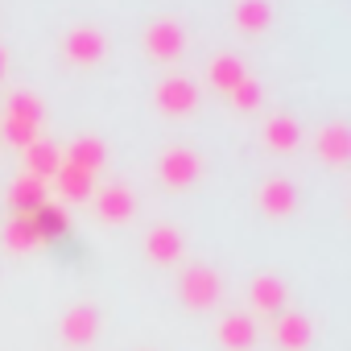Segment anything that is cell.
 Returning <instances> with one entry per match:
<instances>
[{
    "label": "cell",
    "instance_id": "obj_8",
    "mask_svg": "<svg viewBox=\"0 0 351 351\" xmlns=\"http://www.w3.org/2000/svg\"><path fill=\"white\" fill-rule=\"evenodd\" d=\"M25 161H29V178H54V173H58V149L50 145V141H34L29 149H25Z\"/></svg>",
    "mask_w": 351,
    "mask_h": 351
},
{
    "label": "cell",
    "instance_id": "obj_16",
    "mask_svg": "<svg viewBox=\"0 0 351 351\" xmlns=\"http://www.w3.org/2000/svg\"><path fill=\"white\" fill-rule=\"evenodd\" d=\"M13 203H17V211H21V215H34V211L46 203V186H42L38 178H29V173H25V178L13 186Z\"/></svg>",
    "mask_w": 351,
    "mask_h": 351
},
{
    "label": "cell",
    "instance_id": "obj_20",
    "mask_svg": "<svg viewBox=\"0 0 351 351\" xmlns=\"http://www.w3.org/2000/svg\"><path fill=\"white\" fill-rule=\"evenodd\" d=\"M265 132H269V145H273V149H293V145H298V124L285 120V116H273Z\"/></svg>",
    "mask_w": 351,
    "mask_h": 351
},
{
    "label": "cell",
    "instance_id": "obj_11",
    "mask_svg": "<svg viewBox=\"0 0 351 351\" xmlns=\"http://www.w3.org/2000/svg\"><path fill=\"white\" fill-rule=\"evenodd\" d=\"M54 186H58V195L62 199H91V173H83V169H75V165H58V173H54Z\"/></svg>",
    "mask_w": 351,
    "mask_h": 351
},
{
    "label": "cell",
    "instance_id": "obj_22",
    "mask_svg": "<svg viewBox=\"0 0 351 351\" xmlns=\"http://www.w3.org/2000/svg\"><path fill=\"white\" fill-rule=\"evenodd\" d=\"M9 120H21V124H38V104H34V95H13V104H9Z\"/></svg>",
    "mask_w": 351,
    "mask_h": 351
},
{
    "label": "cell",
    "instance_id": "obj_17",
    "mask_svg": "<svg viewBox=\"0 0 351 351\" xmlns=\"http://www.w3.org/2000/svg\"><path fill=\"white\" fill-rule=\"evenodd\" d=\"M236 21H240L244 34H261L269 25V5H265V0H240V5H236Z\"/></svg>",
    "mask_w": 351,
    "mask_h": 351
},
{
    "label": "cell",
    "instance_id": "obj_7",
    "mask_svg": "<svg viewBox=\"0 0 351 351\" xmlns=\"http://www.w3.org/2000/svg\"><path fill=\"white\" fill-rule=\"evenodd\" d=\"M252 339H256V326H252L248 314H228L219 322V343L228 351H244V347H252Z\"/></svg>",
    "mask_w": 351,
    "mask_h": 351
},
{
    "label": "cell",
    "instance_id": "obj_15",
    "mask_svg": "<svg viewBox=\"0 0 351 351\" xmlns=\"http://www.w3.org/2000/svg\"><path fill=\"white\" fill-rule=\"evenodd\" d=\"M261 207H265L269 215H285V211H293V186H289L285 178H269V182L261 186Z\"/></svg>",
    "mask_w": 351,
    "mask_h": 351
},
{
    "label": "cell",
    "instance_id": "obj_5",
    "mask_svg": "<svg viewBox=\"0 0 351 351\" xmlns=\"http://www.w3.org/2000/svg\"><path fill=\"white\" fill-rule=\"evenodd\" d=\"M66 58L79 62V66H91L104 58V34L99 29H75L66 38Z\"/></svg>",
    "mask_w": 351,
    "mask_h": 351
},
{
    "label": "cell",
    "instance_id": "obj_9",
    "mask_svg": "<svg viewBox=\"0 0 351 351\" xmlns=\"http://www.w3.org/2000/svg\"><path fill=\"white\" fill-rule=\"evenodd\" d=\"M248 298H252V306H256V310L277 314V310L285 306V285H281L277 277H256V281L248 285Z\"/></svg>",
    "mask_w": 351,
    "mask_h": 351
},
{
    "label": "cell",
    "instance_id": "obj_6",
    "mask_svg": "<svg viewBox=\"0 0 351 351\" xmlns=\"http://www.w3.org/2000/svg\"><path fill=\"white\" fill-rule=\"evenodd\" d=\"M95 211H99L104 223H124V219L132 215V195H128L124 186H104V191L95 195Z\"/></svg>",
    "mask_w": 351,
    "mask_h": 351
},
{
    "label": "cell",
    "instance_id": "obj_23",
    "mask_svg": "<svg viewBox=\"0 0 351 351\" xmlns=\"http://www.w3.org/2000/svg\"><path fill=\"white\" fill-rule=\"evenodd\" d=\"M232 91H236V108H256V104H261V87H256V83H248V79H244V83H236Z\"/></svg>",
    "mask_w": 351,
    "mask_h": 351
},
{
    "label": "cell",
    "instance_id": "obj_24",
    "mask_svg": "<svg viewBox=\"0 0 351 351\" xmlns=\"http://www.w3.org/2000/svg\"><path fill=\"white\" fill-rule=\"evenodd\" d=\"M0 75H5V54H0Z\"/></svg>",
    "mask_w": 351,
    "mask_h": 351
},
{
    "label": "cell",
    "instance_id": "obj_21",
    "mask_svg": "<svg viewBox=\"0 0 351 351\" xmlns=\"http://www.w3.org/2000/svg\"><path fill=\"white\" fill-rule=\"evenodd\" d=\"M42 236H38V228H34V215H21V219H13V228H9V244L13 248H34Z\"/></svg>",
    "mask_w": 351,
    "mask_h": 351
},
{
    "label": "cell",
    "instance_id": "obj_1",
    "mask_svg": "<svg viewBox=\"0 0 351 351\" xmlns=\"http://www.w3.org/2000/svg\"><path fill=\"white\" fill-rule=\"evenodd\" d=\"M182 46H186V34H182L178 21H157V25H149V34H145V50H149L153 58H161V62H173V58L182 54Z\"/></svg>",
    "mask_w": 351,
    "mask_h": 351
},
{
    "label": "cell",
    "instance_id": "obj_4",
    "mask_svg": "<svg viewBox=\"0 0 351 351\" xmlns=\"http://www.w3.org/2000/svg\"><path fill=\"white\" fill-rule=\"evenodd\" d=\"M195 173H199V157L191 149H165L161 153V178L169 186H186L195 182Z\"/></svg>",
    "mask_w": 351,
    "mask_h": 351
},
{
    "label": "cell",
    "instance_id": "obj_14",
    "mask_svg": "<svg viewBox=\"0 0 351 351\" xmlns=\"http://www.w3.org/2000/svg\"><path fill=\"white\" fill-rule=\"evenodd\" d=\"M66 165H75V169H83V173L99 169V165H104V145H99L95 136H79V141L71 145V153H66Z\"/></svg>",
    "mask_w": 351,
    "mask_h": 351
},
{
    "label": "cell",
    "instance_id": "obj_19",
    "mask_svg": "<svg viewBox=\"0 0 351 351\" xmlns=\"http://www.w3.org/2000/svg\"><path fill=\"white\" fill-rule=\"evenodd\" d=\"M318 153L330 161V165H343L347 161V132L335 124V128H322L318 132Z\"/></svg>",
    "mask_w": 351,
    "mask_h": 351
},
{
    "label": "cell",
    "instance_id": "obj_2",
    "mask_svg": "<svg viewBox=\"0 0 351 351\" xmlns=\"http://www.w3.org/2000/svg\"><path fill=\"white\" fill-rule=\"evenodd\" d=\"M195 99H199V91H195V83H191L186 75H169V79L157 87V108H161V112H169V116L191 112V108H195Z\"/></svg>",
    "mask_w": 351,
    "mask_h": 351
},
{
    "label": "cell",
    "instance_id": "obj_18",
    "mask_svg": "<svg viewBox=\"0 0 351 351\" xmlns=\"http://www.w3.org/2000/svg\"><path fill=\"white\" fill-rule=\"evenodd\" d=\"M248 75H244V66H240V58H232V54H219L215 62H211V83L215 87H236V83H244Z\"/></svg>",
    "mask_w": 351,
    "mask_h": 351
},
{
    "label": "cell",
    "instance_id": "obj_3",
    "mask_svg": "<svg viewBox=\"0 0 351 351\" xmlns=\"http://www.w3.org/2000/svg\"><path fill=\"white\" fill-rule=\"evenodd\" d=\"M182 298L191 302V306H215L219 302V277L211 273V269H203V265H195V269H186L182 273Z\"/></svg>",
    "mask_w": 351,
    "mask_h": 351
},
{
    "label": "cell",
    "instance_id": "obj_13",
    "mask_svg": "<svg viewBox=\"0 0 351 351\" xmlns=\"http://www.w3.org/2000/svg\"><path fill=\"white\" fill-rule=\"evenodd\" d=\"M145 248H149V256L153 261H178L182 256V236L173 232V228H153L149 232V240H145Z\"/></svg>",
    "mask_w": 351,
    "mask_h": 351
},
{
    "label": "cell",
    "instance_id": "obj_10",
    "mask_svg": "<svg viewBox=\"0 0 351 351\" xmlns=\"http://www.w3.org/2000/svg\"><path fill=\"white\" fill-rule=\"evenodd\" d=\"M273 335H277V343H281L285 351H302V347L310 343V322H306L302 314H281L277 326H273Z\"/></svg>",
    "mask_w": 351,
    "mask_h": 351
},
{
    "label": "cell",
    "instance_id": "obj_12",
    "mask_svg": "<svg viewBox=\"0 0 351 351\" xmlns=\"http://www.w3.org/2000/svg\"><path fill=\"white\" fill-rule=\"evenodd\" d=\"M62 335H66V343H91L95 339V310L91 306H75L66 318H62Z\"/></svg>",
    "mask_w": 351,
    "mask_h": 351
}]
</instances>
